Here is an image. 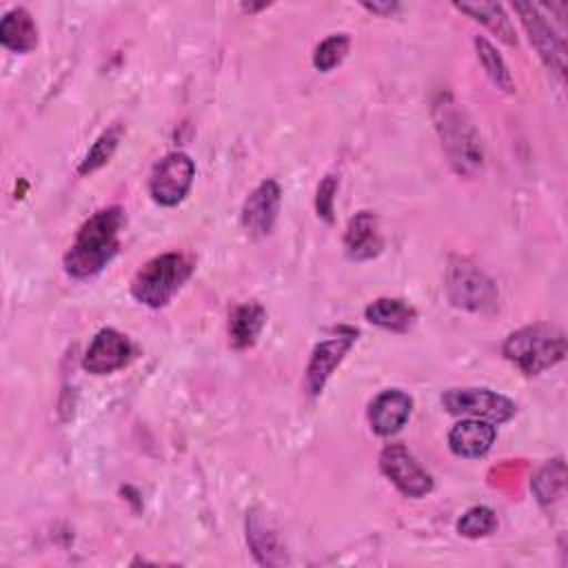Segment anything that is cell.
I'll return each instance as SVG.
<instances>
[{"label": "cell", "mask_w": 568, "mask_h": 568, "mask_svg": "<svg viewBox=\"0 0 568 568\" xmlns=\"http://www.w3.org/2000/svg\"><path fill=\"white\" fill-rule=\"evenodd\" d=\"M126 222L124 209L106 206L95 211L78 231L64 253V271L75 280L98 275L120 251V231Z\"/></svg>", "instance_id": "1"}, {"label": "cell", "mask_w": 568, "mask_h": 568, "mask_svg": "<svg viewBox=\"0 0 568 568\" xmlns=\"http://www.w3.org/2000/svg\"><path fill=\"white\" fill-rule=\"evenodd\" d=\"M433 120L450 166L459 175H477L484 166V146L466 111L450 95H439L433 104Z\"/></svg>", "instance_id": "2"}, {"label": "cell", "mask_w": 568, "mask_h": 568, "mask_svg": "<svg viewBox=\"0 0 568 568\" xmlns=\"http://www.w3.org/2000/svg\"><path fill=\"white\" fill-rule=\"evenodd\" d=\"M501 353L521 373L539 375L566 357V335L552 324L537 322L510 333Z\"/></svg>", "instance_id": "3"}, {"label": "cell", "mask_w": 568, "mask_h": 568, "mask_svg": "<svg viewBox=\"0 0 568 568\" xmlns=\"http://www.w3.org/2000/svg\"><path fill=\"white\" fill-rule=\"evenodd\" d=\"M193 273V260L184 253H162L149 260L131 280V295L149 306L162 308L184 286Z\"/></svg>", "instance_id": "4"}, {"label": "cell", "mask_w": 568, "mask_h": 568, "mask_svg": "<svg viewBox=\"0 0 568 568\" xmlns=\"http://www.w3.org/2000/svg\"><path fill=\"white\" fill-rule=\"evenodd\" d=\"M446 293L453 306L470 313H486L497 306L495 282L468 257L453 255L446 268Z\"/></svg>", "instance_id": "5"}, {"label": "cell", "mask_w": 568, "mask_h": 568, "mask_svg": "<svg viewBox=\"0 0 568 568\" xmlns=\"http://www.w3.org/2000/svg\"><path fill=\"white\" fill-rule=\"evenodd\" d=\"M195 178V162L184 151L164 155L151 171L149 193L162 206H175L184 200Z\"/></svg>", "instance_id": "6"}, {"label": "cell", "mask_w": 568, "mask_h": 568, "mask_svg": "<svg viewBox=\"0 0 568 568\" xmlns=\"http://www.w3.org/2000/svg\"><path fill=\"white\" fill-rule=\"evenodd\" d=\"M442 404L453 415H468L490 424L508 422L517 410L508 397L488 388H450L442 395Z\"/></svg>", "instance_id": "7"}, {"label": "cell", "mask_w": 568, "mask_h": 568, "mask_svg": "<svg viewBox=\"0 0 568 568\" xmlns=\"http://www.w3.org/2000/svg\"><path fill=\"white\" fill-rule=\"evenodd\" d=\"M515 11L519 13L524 29L528 31L530 44L537 49V53L541 55L546 67L561 78L564 69H566L564 36L552 27V22L546 18V13L539 4L515 2Z\"/></svg>", "instance_id": "8"}, {"label": "cell", "mask_w": 568, "mask_h": 568, "mask_svg": "<svg viewBox=\"0 0 568 568\" xmlns=\"http://www.w3.org/2000/svg\"><path fill=\"white\" fill-rule=\"evenodd\" d=\"M379 468L406 497H424L433 490L430 473L399 444H390L382 450Z\"/></svg>", "instance_id": "9"}, {"label": "cell", "mask_w": 568, "mask_h": 568, "mask_svg": "<svg viewBox=\"0 0 568 568\" xmlns=\"http://www.w3.org/2000/svg\"><path fill=\"white\" fill-rule=\"evenodd\" d=\"M282 202V189L275 180H262L244 200L242 204V226L248 237L260 240L266 237L277 220Z\"/></svg>", "instance_id": "10"}, {"label": "cell", "mask_w": 568, "mask_h": 568, "mask_svg": "<svg viewBox=\"0 0 568 568\" xmlns=\"http://www.w3.org/2000/svg\"><path fill=\"white\" fill-rule=\"evenodd\" d=\"M355 339H357V331L344 328V333L315 344L306 366V377H304V386L311 397H317L324 390L328 377L339 366V362L344 359V355L348 353Z\"/></svg>", "instance_id": "11"}, {"label": "cell", "mask_w": 568, "mask_h": 568, "mask_svg": "<svg viewBox=\"0 0 568 568\" xmlns=\"http://www.w3.org/2000/svg\"><path fill=\"white\" fill-rule=\"evenodd\" d=\"M133 355V346L126 335L115 328H102L89 344L82 368L93 375H109L122 368Z\"/></svg>", "instance_id": "12"}, {"label": "cell", "mask_w": 568, "mask_h": 568, "mask_svg": "<svg viewBox=\"0 0 568 568\" xmlns=\"http://www.w3.org/2000/svg\"><path fill=\"white\" fill-rule=\"evenodd\" d=\"M410 410H413L410 395L397 388L384 390L371 402V408H368L371 428L382 437H390L402 430V426L410 417Z\"/></svg>", "instance_id": "13"}, {"label": "cell", "mask_w": 568, "mask_h": 568, "mask_svg": "<svg viewBox=\"0 0 568 568\" xmlns=\"http://www.w3.org/2000/svg\"><path fill=\"white\" fill-rule=\"evenodd\" d=\"M344 248H346V255L355 262H364L382 253L384 240H382L379 222L375 213L359 211L351 217L344 233Z\"/></svg>", "instance_id": "14"}, {"label": "cell", "mask_w": 568, "mask_h": 568, "mask_svg": "<svg viewBox=\"0 0 568 568\" xmlns=\"http://www.w3.org/2000/svg\"><path fill=\"white\" fill-rule=\"evenodd\" d=\"M246 541L260 564L277 566L286 561L280 537L266 513L260 508H251L246 513Z\"/></svg>", "instance_id": "15"}, {"label": "cell", "mask_w": 568, "mask_h": 568, "mask_svg": "<svg viewBox=\"0 0 568 568\" xmlns=\"http://www.w3.org/2000/svg\"><path fill=\"white\" fill-rule=\"evenodd\" d=\"M495 437H497V430L490 422L462 419L450 428L448 446L455 455L475 459V457H484L490 450Z\"/></svg>", "instance_id": "16"}, {"label": "cell", "mask_w": 568, "mask_h": 568, "mask_svg": "<svg viewBox=\"0 0 568 568\" xmlns=\"http://www.w3.org/2000/svg\"><path fill=\"white\" fill-rule=\"evenodd\" d=\"M0 42L16 53H29L38 44V27L24 7L9 9L0 20Z\"/></svg>", "instance_id": "17"}, {"label": "cell", "mask_w": 568, "mask_h": 568, "mask_svg": "<svg viewBox=\"0 0 568 568\" xmlns=\"http://www.w3.org/2000/svg\"><path fill=\"white\" fill-rule=\"evenodd\" d=\"M364 315L371 324L395 333L408 331L417 317L415 308L399 297H379L366 306Z\"/></svg>", "instance_id": "18"}, {"label": "cell", "mask_w": 568, "mask_h": 568, "mask_svg": "<svg viewBox=\"0 0 568 568\" xmlns=\"http://www.w3.org/2000/svg\"><path fill=\"white\" fill-rule=\"evenodd\" d=\"M266 324V311L257 302L240 304L229 317V342L233 348H248Z\"/></svg>", "instance_id": "19"}, {"label": "cell", "mask_w": 568, "mask_h": 568, "mask_svg": "<svg viewBox=\"0 0 568 568\" xmlns=\"http://www.w3.org/2000/svg\"><path fill=\"white\" fill-rule=\"evenodd\" d=\"M455 9H459L462 13L470 16L473 20L481 22L484 27H488L506 44H510V47L517 44V36L510 24V18L506 16V11L499 2H455Z\"/></svg>", "instance_id": "20"}, {"label": "cell", "mask_w": 568, "mask_h": 568, "mask_svg": "<svg viewBox=\"0 0 568 568\" xmlns=\"http://www.w3.org/2000/svg\"><path fill=\"white\" fill-rule=\"evenodd\" d=\"M564 481H566V466L561 459H552L539 468L530 486L537 501L546 506V504H552L564 493Z\"/></svg>", "instance_id": "21"}, {"label": "cell", "mask_w": 568, "mask_h": 568, "mask_svg": "<svg viewBox=\"0 0 568 568\" xmlns=\"http://www.w3.org/2000/svg\"><path fill=\"white\" fill-rule=\"evenodd\" d=\"M475 49H477V58L484 67V71L488 73V78L493 80V84L501 91H513V78H510V71L504 62V58L497 53V49L481 36L475 38Z\"/></svg>", "instance_id": "22"}, {"label": "cell", "mask_w": 568, "mask_h": 568, "mask_svg": "<svg viewBox=\"0 0 568 568\" xmlns=\"http://www.w3.org/2000/svg\"><path fill=\"white\" fill-rule=\"evenodd\" d=\"M118 142H120V129H118V126L106 129V131L91 144V149L87 151V155L82 158V162H80V166H78V173H80V175H87V173H93V171H98L100 166H104V164L111 160L113 151L118 149Z\"/></svg>", "instance_id": "23"}, {"label": "cell", "mask_w": 568, "mask_h": 568, "mask_svg": "<svg viewBox=\"0 0 568 568\" xmlns=\"http://www.w3.org/2000/svg\"><path fill=\"white\" fill-rule=\"evenodd\" d=\"M495 528H497V515L488 506H473L457 521V532L468 539L486 537Z\"/></svg>", "instance_id": "24"}, {"label": "cell", "mask_w": 568, "mask_h": 568, "mask_svg": "<svg viewBox=\"0 0 568 568\" xmlns=\"http://www.w3.org/2000/svg\"><path fill=\"white\" fill-rule=\"evenodd\" d=\"M351 38L346 33H333L326 40L320 42V47L313 53V67L317 71H331L335 69L348 53Z\"/></svg>", "instance_id": "25"}, {"label": "cell", "mask_w": 568, "mask_h": 568, "mask_svg": "<svg viewBox=\"0 0 568 568\" xmlns=\"http://www.w3.org/2000/svg\"><path fill=\"white\" fill-rule=\"evenodd\" d=\"M335 193H337V178L326 175L320 186H317V197H315V211L324 222H333V209H335Z\"/></svg>", "instance_id": "26"}, {"label": "cell", "mask_w": 568, "mask_h": 568, "mask_svg": "<svg viewBox=\"0 0 568 568\" xmlns=\"http://www.w3.org/2000/svg\"><path fill=\"white\" fill-rule=\"evenodd\" d=\"M364 9H368L371 13H379V16H390L393 11L399 9L397 2H362Z\"/></svg>", "instance_id": "27"}]
</instances>
